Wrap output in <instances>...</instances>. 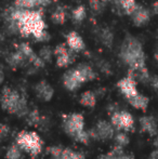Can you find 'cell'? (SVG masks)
I'll list each match as a JSON object with an SVG mask.
<instances>
[{
  "instance_id": "6da1fadb",
  "label": "cell",
  "mask_w": 158,
  "mask_h": 159,
  "mask_svg": "<svg viewBox=\"0 0 158 159\" xmlns=\"http://www.w3.org/2000/svg\"><path fill=\"white\" fill-rule=\"evenodd\" d=\"M120 59L131 69H142L145 67V55L142 44L134 38L128 37L120 48Z\"/></svg>"
},
{
  "instance_id": "7a4b0ae2",
  "label": "cell",
  "mask_w": 158,
  "mask_h": 159,
  "mask_svg": "<svg viewBox=\"0 0 158 159\" xmlns=\"http://www.w3.org/2000/svg\"><path fill=\"white\" fill-rule=\"evenodd\" d=\"M63 130L70 139L82 144H89L91 136L89 131L84 130V116L79 113H72L66 115L62 124Z\"/></svg>"
},
{
  "instance_id": "3957f363",
  "label": "cell",
  "mask_w": 158,
  "mask_h": 159,
  "mask_svg": "<svg viewBox=\"0 0 158 159\" xmlns=\"http://www.w3.org/2000/svg\"><path fill=\"white\" fill-rule=\"evenodd\" d=\"M94 70L92 67L89 66L88 64H79L75 68H72L67 70L63 76V84L67 90L76 91L78 90L82 84L87 81L95 79Z\"/></svg>"
},
{
  "instance_id": "277c9868",
  "label": "cell",
  "mask_w": 158,
  "mask_h": 159,
  "mask_svg": "<svg viewBox=\"0 0 158 159\" xmlns=\"http://www.w3.org/2000/svg\"><path fill=\"white\" fill-rule=\"evenodd\" d=\"M1 105L4 111L10 114L23 116L27 113V101L16 90H13L8 87L2 89Z\"/></svg>"
},
{
  "instance_id": "5b68a950",
  "label": "cell",
  "mask_w": 158,
  "mask_h": 159,
  "mask_svg": "<svg viewBox=\"0 0 158 159\" xmlns=\"http://www.w3.org/2000/svg\"><path fill=\"white\" fill-rule=\"evenodd\" d=\"M15 143L21 147L22 151L25 152L32 158H36L42 152L43 147V141L39 134L34 131H26V130L17 133Z\"/></svg>"
},
{
  "instance_id": "8992f818",
  "label": "cell",
  "mask_w": 158,
  "mask_h": 159,
  "mask_svg": "<svg viewBox=\"0 0 158 159\" xmlns=\"http://www.w3.org/2000/svg\"><path fill=\"white\" fill-rule=\"evenodd\" d=\"M111 122L117 131L130 132L134 130L133 116L126 111H115L111 115Z\"/></svg>"
},
{
  "instance_id": "52a82bcc",
  "label": "cell",
  "mask_w": 158,
  "mask_h": 159,
  "mask_svg": "<svg viewBox=\"0 0 158 159\" xmlns=\"http://www.w3.org/2000/svg\"><path fill=\"white\" fill-rule=\"evenodd\" d=\"M115 130L116 129L112 122H108L106 120H100L92 129L89 130V134L91 139H94L97 141H107L114 139Z\"/></svg>"
},
{
  "instance_id": "ba28073f",
  "label": "cell",
  "mask_w": 158,
  "mask_h": 159,
  "mask_svg": "<svg viewBox=\"0 0 158 159\" xmlns=\"http://www.w3.org/2000/svg\"><path fill=\"white\" fill-rule=\"evenodd\" d=\"M75 51H73L72 49L68 50L64 44H59L56 48L54 49V54L56 57V64L59 67H66L70 64H72L74 62Z\"/></svg>"
},
{
  "instance_id": "9c48e42d",
  "label": "cell",
  "mask_w": 158,
  "mask_h": 159,
  "mask_svg": "<svg viewBox=\"0 0 158 159\" xmlns=\"http://www.w3.org/2000/svg\"><path fill=\"white\" fill-rule=\"evenodd\" d=\"M119 91L121 92V94L128 100V98H132L135 94H138V89H137V81L132 76L129 75L128 77L122 78L121 80H119L117 84Z\"/></svg>"
},
{
  "instance_id": "30bf717a",
  "label": "cell",
  "mask_w": 158,
  "mask_h": 159,
  "mask_svg": "<svg viewBox=\"0 0 158 159\" xmlns=\"http://www.w3.org/2000/svg\"><path fill=\"white\" fill-rule=\"evenodd\" d=\"M35 92L41 101L49 102L54 94L53 88L47 81H40L35 87Z\"/></svg>"
},
{
  "instance_id": "8fae6325",
  "label": "cell",
  "mask_w": 158,
  "mask_h": 159,
  "mask_svg": "<svg viewBox=\"0 0 158 159\" xmlns=\"http://www.w3.org/2000/svg\"><path fill=\"white\" fill-rule=\"evenodd\" d=\"M132 21L137 26L145 25L148 21H150L151 13L147 9L143 8V7H138L137 10L132 13Z\"/></svg>"
},
{
  "instance_id": "7c38bea8",
  "label": "cell",
  "mask_w": 158,
  "mask_h": 159,
  "mask_svg": "<svg viewBox=\"0 0 158 159\" xmlns=\"http://www.w3.org/2000/svg\"><path fill=\"white\" fill-rule=\"evenodd\" d=\"M140 126L142 131L147 132L150 135L154 136L157 134V122L152 116H144L140 119Z\"/></svg>"
},
{
  "instance_id": "4fadbf2b",
  "label": "cell",
  "mask_w": 158,
  "mask_h": 159,
  "mask_svg": "<svg viewBox=\"0 0 158 159\" xmlns=\"http://www.w3.org/2000/svg\"><path fill=\"white\" fill-rule=\"evenodd\" d=\"M67 44L75 52H79V51L84 50V43L82 38L75 32H72L67 35Z\"/></svg>"
},
{
  "instance_id": "5bb4252c",
  "label": "cell",
  "mask_w": 158,
  "mask_h": 159,
  "mask_svg": "<svg viewBox=\"0 0 158 159\" xmlns=\"http://www.w3.org/2000/svg\"><path fill=\"white\" fill-rule=\"evenodd\" d=\"M99 159H134L132 155H129L124 152V147L120 146H115V148H113V151L108 152L105 155L100 156Z\"/></svg>"
},
{
  "instance_id": "9a60e30c",
  "label": "cell",
  "mask_w": 158,
  "mask_h": 159,
  "mask_svg": "<svg viewBox=\"0 0 158 159\" xmlns=\"http://www.w3.org/2000/svg\"><path fill=\"white\" fill-rule=\"evenodd\" d=\"M127 101H128L131 106H133L134 108L138 109H142V111H145L147 108L148 102H150L148 98H146L145 95L141 94V93H138V94H135L132 98H128Z\"/></svg>"
},
{
  "instance_id": "2e32d148",
  "label": "cell",
  "mask_w": 158,
  "mask_h": 159,
  "mask_svg": "<svg viewBox=\"0 0 158 159\" xmlns=\"http://www.w3.org/2000/svg\"><path fill=\"white\" fill-rule=\"evenodd\" d=\"M26 61H27L26 57L19 50V49H16V51H15V52L9 54V57H7V62H8L9 65H10V66H12V67L22 66V65H24V63H25Z\"/></svg>"
},
{
  "instance_id": "e0dca14e",
  "label": "cell",
  "mask_w": 158,
  "mask_h": 159,
  "mask_svg": "<svg viewBox=\"0 0 158 159\" xmlns=\"http://www.w3.org/2000/svg\"><path fill=\"white\" fill-rule=\"evenodd\" d=\"M79 103L84 107H94L97 104V95L92 91H86L80 95Z\"/></svg>"
},
{
  "instance_id": "ac0fdd59",
  "label": "cell",
  "mask_w": 158,
  "mask_h": 159,
  "mask_svg": "<svg viewBox=\"0 0 158 159\" xmlns=\"http://www.w3.org/2000/svg\"><path fill=\"white\" fill-rule=\"evenodd\" d=\"M53 159H84V156L72 148H64L61 155L57 157H53Z\"/></svg>"
},
{
  "instance_id": "d6986e66",
  "label": "cell",
  "mask_w": 158,
  "mask_h": 159,
  "mask_svg": "<svg viewBox=\"0 0 158 159\" xmlns=\"http://www.w3.org/2000/svg\"><path fill=\"white\" fill-rule=\"evenodd\" d=\"M120 9L124 11L126 14H132L139 6L137 4L135 0H119Z\"/></svg>"
},
{
  "instance_id": "ffe728a7",
  "label": "cell",
  "mask_w": 158,
  "mask_h": 159,
  "mask_svg": "<svg viewBox=\"0 0 158 159\" xmlns=\"http://www.w3.org/2000/svg\"><path fill=\"white\" fill-rule=\"evenodd\" d=\"M22 157V148L16 144L13 143L8 147L6 153V158L7 159H21Z\"/></svg>"
},
{
  "instance_id": "44dd1931",
  "label": "cell",
  "mask_w": 158,
  "mask_h": 159,
  "mask_svg": "<svg viewBox=\"0 0 158 159\" xmlns=\"http://www.w3.org/2000/svg\"><path fill=\"white\" fill-rule=\"evenodd\" d=\"M14 6L17 7V8L30 10V9H34L41 6V4H40V0H15Z\"/></svg>"
},
{
  "instance_id": "7402d4cb",
  "label": "cell",
  "mask_w": 158,
  "mask_h": 159,
  "mask_svg": "<svg viewBox=\"0 0 158 159\" xmlns=\"http://www.w3.org/2000/svg\"><path fill=\"white\" fill-rule=\"evenodd\" d=\"M44 120V117H41L39 115V111L37 109H34L27 115V124L30 126H39Z\"/></svg>"
},
{
  "instance_id": "603a6c76",
  "label": "cell",
  "mask_w": 158,
  "mask_h": 159,
  "mask_svg": "<svg viewBox=\"0 0 158 159\" xmlns=\"http://www.w3.org/2000/svg\"><path fill=\"white\" fill-rule=\"evenodd\" d=\"M86 8L84 6L77 7L76 9H74L72 12V16L73 20H74L75 23H81L84 19H86Z\"/></svg>"
},
{
  "instance_id": "cb8c5ba5",
  "label": "cell",
  "mask_w": 158,
  "mask_h": 159,
  "mask_svg": "<svg viewBox=\"0 0 158 159\" xmlns=\"http://www.w3.org/2000/svg\"><path fill=\"white\" fill-rule=\"evenodd\" d=\"M114 141L116 143L117 146L120 147H124L129 144L130 142V139L127 135V133H124V131H118L114 136Z\"/></svg>"
},
{
  "instance_id": "d4e9b609",
  "label": "cell",
  "mask_w": 158,
  "mask_h": 159,
  "mask_svg": "<svg viewBox=\"0 0 158 159\" xmlns=\"http://www.w3.org/2000/svg\"><path fill=\"white\" fill-rule=\"evenodd\" d=\"M66 20V13L62 7H57L52 14V21L55 24H63Z\"/></svg>"
},
{
  "instance_id": "484cf974",
  "label": "cell",
  "mask_w": 158,
  "mask_h": 159,
  "mask_svg": "<svg viewBox=\"0 0 158 159\" xmlns=\"http://www.w3.org/2000/svg\"><path fill=\"white\" fill-rule=\"evenodd\" d=\"M100 38H101L102 42L107 47H111V44L113 43V40H114V36L108 28L102 30L101 34H100Z\"/></svg>"
},
{
  "instance_id": "4316f807",
  "label": "cell",
  "mask_w": 158,
  "mask_h": 159,
  "mask_svg": "<svg viewBox=\"0 0 158 159\" xmlns=\"http://www.w3.org/2000/svg\"><path fill=\"white\" fill-rule=\"evenodd\" d=\"M39 57L43 60L44 62H50L51 57H52V51L49 47H43V48L40 50Z\"/></svg>"
},
{
  "instance_id": "83f0119b",
  "label": "cell",
  "mask_w": 158,
  "mask_h": 159,
  "mask_svg": "<svg viewBox=\"0 0 158 159\" xmlns=\"http://www.w3.org/2000/svg\"><path fill=\"white\" fill-rule=\"evenodd\" d=\"M63 147L59 146V145H56V146H51L49 147L48 149H47V152H48L49 154H50L52 157H57V156H60L62 154V152H63Z\"/></svg>"
},
{
  "instance_id": "f1b7e54d",
  "label": "cell",
  "mask_w": 158,
  "mask_h": 159,
  "mask_svg": "<svg viewBox=\"0 0 158 159\" xmlns=\"http://www.w3.org/2000/svg\"><path fill=\"white\" fill-rule=\"evenodd\" d=\"M103 0H90V8L92 9L94 12H100L103 7V3H102Z\"/></svg>"
},
{
  "instance_id": "f546056e",
  "label": "cell",
  "mask_w": 158,
  "mask_h": 159,
  "mask_svg": "<svg viewBox=\"0 0 158 159\" xmlns=\"http://www.w3.org/2000/svg\"><path fill=\"white\" fill-rule=\"evenodd\" d=\"M35 39L37 40V41H41V42H46L48 41L49 39H50V36H49V34L44 30V32H42L40 35L38 36L37 38H35Z\"/></svg>"
},
{
  "instance_id": "4dcf8cb0",
  "label": "cell",
  "mask_w": 158,
  "mask_h": 159,
  "mask_svg": "<svg viewBox=\"0 0 158 159\" xmlns=\"http://www.w3.org/2000/svg\"><path fill=\"white\" fill-rule=\"evenodd\" d=\"M0 130H1V139H4L7 135L9 134V127L8 126H6V125H1V128H0Z\"/></svg>"
},
{
  "instance_id": "1f68e13d",
  "label": "cell",
  "mask_w": 158,
  "mask_h": 159,
  "mask_svg": "<svg viewBox=\"0 0 158 159\" xmlns=\"http://www.w3.org/2000/svg\"><path fill=\"white\" fill-rule=\"evenodd\" d=\"M151 84H152V86L154 87L155 89H157L158 90V77H154L151 79Z\"/></svg>"
},
{
  "instance_id": "d6a6232c",
  "label": "cell",
  "mask_w": 158,
  "mask_h": 159,
  "mask_svg": "<svg viewBox=\"0 0 158 159\" xmlns=\"http://www.w3.org/2000/svg\"><path fill=\"white\" fill-rule=\"evenodd\" d=\"M51 2V0H40V4H41L42 7L44 6H48L49 3Z\"/></svg>"
},
{
  "instance_id": "836d02e7",
  "label": "cell",
  "mask_w": 158,
  "mask_h": 159,
  "mask_svg": "<svg viewBox=\"0 0 158 159\" xmlns=\"http://www.w3.org/2000/svg\"><path fill=\"white\" fill-rule=\"evenodd\" d=\"M153 10H154L155 13H158V1H156L153 4Z\"/></svg>"
},
{
  "instance_id": "e575fe53",
  "label": "cell",
  "mask_w": 158,
  "mask_h": 159,
  "mask_svg": "<svg viewBox=\"0 0 158 159\" xmlns=\"http://www.w3.org/2000/svg\"><path fill=\"white\" fill-rule=\"evenodd\" d=\"M151 159H158V152H153L151 155Z\"/></svg>"
},
{
  "instance_id": "d590c367",
  "label": "cell",
  "mask_w": 158,
  "mask_h": 159,
  "mask_svg": "<svg viewBox=\"0 0 158 159\" xmlns=\"http://www.w3.org/2000/svg\"><path fill=\"white\" fill-rule=\"evenodd\" d=\"M155 60H156V62L158 63V51H157L156 53H155Z\"/></svg>"
}]
</instances>
